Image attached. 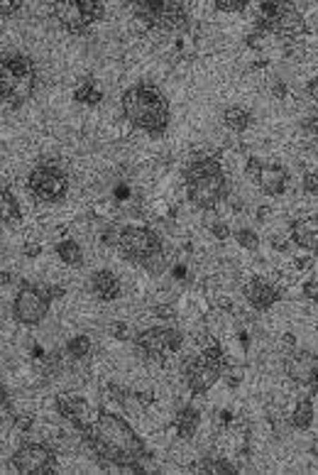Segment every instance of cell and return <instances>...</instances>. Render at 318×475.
<instances>
[{"instance_id": "19", "label": "cell", "mask_w": 318, "mask_h": 475, "mask_svg": "<svg viewBox=\"0 0 318 475\" xmlns=\"http://www.w3.org/2000/svg\"><path fill=\"white\" fill-rule=\"evenodd\" d=\"M286 179H289V172L281 164H264L262 167V176H259V191L267 196H277L286 189Z\"/></svg>"}, {"instance_id": "25", "label": "cell", "mask_w": 318, "mask_h": 475, "mask_svg": "<svg viewBox=\"0 0 318 475\" xmlns=\"http://www.w3.org/2000/svg\"><path fill=\"white\" fill-rule=\"evenodd\" d=\"M0 206H3V221L5 223H18L23 218V211H20L18 198L13 196V191L3 184V191H0Z\"/></svg>"}, {"instance_id": "35", "label": "cell", "mask_w": 318, "mask_h": 475, "mask_svg": "<svg viewBox=\"0 0 318 475\" xmlns=\"http://www.w3.org/2000/svg\"><path fill=\"white\" fill-rule=\"evenodd\" d=\"M23 8V3H20V0H5L3 5H0V18H10V15H15L18 13V10Z\"/></svg>"}, {"instance_id": "8", "label": "cell", "mask_w": 318, "mask_h": 475, "mask_svg": "<svg viewBox=\"0 0 318 475\" xmlns=\"http://www.w3.org/2000/svg\"><path fill=\"white\" fill-rule=\"evenodd\" d=\"M228 363H226V353L221 351V346H208L203 348L199 356H191L184 363V383L186 387L194 395H206L218 380L223 378Z\"/></svg>"}, {"instance_id": "38", "label": "cell", "mask_w": 318, "mask_h": 475, "mask_svg": "<svg viewBox=\"0 0 318 475\" xmlns=\"http://www.w3.org/2000/svg\"><path fill=\"white\" fill-rule=\"evenodd\" d=\"M304 130L311 135V138H318V118H316V116L306 118V120H304Z\"/></svg>"}, {"instance_id": "11", "label": "cell", "mask_w": 318, "mask_h": 475, "mask_svg": "<svg viewBox=\"0 0 318 475\" xmlns=\"http://www.w3.org/2000/svg\"><path fill=\"white\" fill-rule=\"evenodd\" d=\"M13 468L18 473L27 475H44V473H56L59 468V458L56 451L49 443H37V441H25L18 451L10 458Z\"/></svg>"}, {"instance_id": "49", "label": "cell", "mask_w": 318, "mask_h": 475, "mask_svg": "<svg viewBox=\"0 0 318 475\" xmlns=\"http://www.w3.org/2000/svg\"><path fill=\"white\" fill-rule=\"evenodd\" d=\"M314 453H316V456H318V441L314 443Z\"/></svg>"}, {"instance_id": "46", "label": "cell", "mask_w": 318, "mask_h": 475, "mask_svg": "<svg viewBox=\"0 0 318 475\" xmlns=\"http://www.w3.org/2000/svg\"><path fill=\"white\" fill-rule=\"evenodd\" d=\"M284 93H286L284 83H274V96H284Z\"/></svg>"}, {"instance_id": "26", "label": "cell", "mask_w": 318, "mask_h": 475, "mask_svg": "<svg viewBox=\"0 0 318 475\" xmlns=\"http://www.w3.org/2000/svg\"><path fill=\"white\" fill-rule=\"evenodd\" d=\"M199 468L201 473H226V475H231V473H238V468L233 466L231 461H226V458H213V456H208V458H203V461H199Z\"/></svg>"}, {"instance_id": "27", "label": "cell", "mask_w": 318, "mask_h": 475, "mask_svg": "<svg viewBox=\"0 0 318 475\" xmlns=\"http://www.w3.org/2000/svg\"><path fill=\"white\" fill-rule=\"evenodd\" d=\"M88 351H91V338L88 336H74L69 343H66V353H69V358L74 360H81L88 356Z\"/></svg>"}, {"instance_id": "30", "label": "cell", "mask_w": 318, "mask_h": 475, "mask_svg": "<svg viewBox=\"0 0 318 475\" xmlns=\"http://www.w3.org/2000/svg\"><path fill=\"white\" fill-rule=\"evenodd\" d=\"M262 162H259L257 157H250L247 164H245V176H247L250 181H252L255 186L259 184V176H262Z\"/></svg>"}, {"instance_id": "44", "label": "cell", "mask_w": 318, "mask_h": 475, "mask_svg": "<svg viewBox=\"0 0 318 475\" xmlns=\"http://www.w3.org/2000/svg\"><path fill=\"white\" fill-rule=\"evenodd\" d=\"M311 390H318V356H314V373H311Z\"/></svg>"}, {"instance_id": "15", "label": "cell", "mask_w": 318, "mask_h": 475, "mask_svg": "<svg viewBox=\"0 0 318 475\" xmlns=\"http://www.w3.org/2000/svg\"><path fill=\"white\" fill-rule=\"evenodd\" d=\"M245 299L250 301V306H252L255 311H267L279 301V289L269 284V282L255 277L245 287Z\"/></svg>"}, {"instance_id": "32", "label": "cell", "mask_w": 318, "mask_h": 475, "mask_svg": "<svg viewBox=\"0 0 318 475\" xmlns=\"http://www.w3.org/2000/svg\"><path fill=\"white\" fill-rule=\"evenodd\" d=\"M101 243L103 245H111V248H118V243H120V228L118 226H108L106 231L101 233Z\"/></svg>"}, {"instance_id": "18", "label": "cell", "mask_w": 318, "mask_h": 475, "mask_svg": "<svg viewBox=\"0 0 318 475\" xmlns=\"http://www.w3.org/2000/svg\"><path fill=\"white\" fill-rule=\"evenodd\" d=\"M120 289H123V284H120V279L111 272V270H96V272L91 275V291L98 296V299H103V301L118 299Z\"/></svg>"}, {"instance_id": "48", "label": "cell", "mask_w": 318, "mask_h": 475, "mask_svg": "<svg viewBox=\"0 0 318 475\" xmlns=\"http://www.w3.org/2000/svg\"><path fill=\"white\" fill-rule=\"evenodd\" d=\"M0 282H3V287L8 284V282H10V272H5V270H3V272H0Z\"/></svg>"}, {"instance_id": "13", "label": "cell", "mask_w": 318, "mask_h": 475, "mask_svg": "<svg viewBox=\"0 0 318 475\" xmlns=\"http://www.w3.org/2000/svg\"><path fill=\"white\" fill-rule=\"evenodd\" d=\"M181 343H184V333H181L179 328H169V326H154L135 336V348H137V353L149 360L171 356V353L179 351Z\"/></svg>"}, {"instance_id": "40", "label": "cell", "mask_w": 318, "mask_h": 475, "mask_svg": "<svg viewBox=\"0 0 318 475\" xmlns=\"http://www.w3.org/2000/svg\"><path fill=\"white\" fill-rule=\"evenodd\" d=\"M213 236H216L218 240H226L228 236H231V228H228L226 223H213Z\"/></svg>"}, {"instance_id": "37", "label": "cell", "mask_w": 318, "mask_h": 475, "mask_svg": "<svg viewBox=\"0 0 318 475\" xmlns=\"http://www.w3.org/2000/svg\"><path fill=\"white\" fill-rule=\"evenodd\" d=\"M108 392H111V399H116L118 404H125V402H128V390L118 387V385H108Z\"/></svg>"}, {"instance_id": "14", "label": "cell", "mask_w": 318, "mask_h": 475, "mask_svg": "<svg viewBox=\"0 0 318 475\" xmlns=\"http://www.w3.org/2000/svg\"><path fill=\"white\" fill-rule=\"evenodd\" d=\"M56 409H59V414L64 416L69 424H74L76 429H86L88 424H91L96 416L91 414V407H88V402L83 399V397L69 392V395H59L56 397Z\"/></svg>"}, {"instance_id": "34", "label": "cell", "mask_w": 318, "mask_h": 475, "mask_svg": "<svg viewBox=\"0 0 318 475\" xmlns=\"http://www.w3.org/2000/svg\"><path fill=\"white\" fill-rule=\"evenodd\" d=\"M301 186H304L306 194H318V172H309L304 176V181H301Z\"/></svg>"}, {"instance_id": "16", "label": "cell", "mask_w": 318, "mask_h": 475, "mask_svg": "<svg viewBox=\"0 0 318 475\" xmlns=\"http://www.w3.org/2000/svg\"><path fill=\"white\" fill-rule=\"evenodd\" d=\"M291 243L299 245L304 250H311V253H318V216H304L296 218L289 228Z\"/></svg>"}, {"instance_id": "21", "label": "cell", "mask_w": 318, "mask_h": 475, "mask_svg": "<svg viewBox=\"0 0 318 475\" xmlns=\"http://www.w3.org/2000/svg\"><path fill=\"white\" fill-rule=\"evenodd\" d=\"M74 101L86 103V106H96V103L103 101V91L98 88V83L93 76H86L74 91Z\"/></svg>"}, {"instance_id": "3", "label": "cell", "mask_w": 318, "mask_h": 475, "mask_svg": "<svg viewBox=\"0 0 318 475\" xmlns=\"http://www.w3.org/2000/svg\"><path fill=\"white\" fill-rule=\"evenodd\" d=\"M184 176H186V194H189L191 203L203 208V211L216 208L218 203L226 201L228 194H231L228 176L216 155L191 160Z\"/></svg>"}, {"instance_id": "23", "label": "cell", "mask_w": 318, "mask_h": 475, "mask_svg": "<svg viewBox=\"0 0 318 475\" xmlns=\"http://www.w3.org/2000/svg\"><path fill=\"white\" fill-rule=\"evenodd\" d=\"M56 255L61 258V263L69 265V267H81L83 265V250L76 240H61L56 245Z\"/></svg>"}, {"instance_id": "43", "label": "cell", "mask_w": 318, "mask_h": 475, "mask_svg": "<svg viewBox=\"0 0 318 475\" xmlns=\"http://www.w3.org/2000/svg\"><path fill=\"white\" fill-rule=\"evenodd\" d=\"M306 93H309L311 101H316V103H318V76H316V79H311V81H309V86H306Z\"/></svg>"}, {"instance_id": "45", "label": "cell", "mask_w": 318, "mask_h": 475, "mask_svg": "<svg viewBox=\"0 0 318 475\" xmlns=\"http://www.w3.org/2000/svg\"><path fill=\"white\" fill-rule=\"evenodd\" d=\"M269 213H272V208H269V206H259L257 208V221H267Z\"/></svg>"}, {"instance_id": "36", "label": "cell", "mask_w": 318, "mask_h": 475, "mask_svg": "<svg viewBox=\"0 0 318 475\" xmlns=\"http://www.w3.org/2000/svg\"><path fill=\"white\" fill-rule=\"evenodd\" d=\"M301 294H304L309 301H318V282L316 279L304 282V287H301Z\"/></svg>"}, {"instance_id": "20", "label": "cell", "mask_w": 318, "mask_h": 475, "mask_svg": "<svg viewBox=\"0 0 318 475\" xmlns=\"http://www.w3.org/2000/svg\"><path fill=\"white\" fill-rule=\"evenodd\" d=\"M199 424H201V414H199V409H196V407L186 404V407H181V409L176 411L174 429H176V436L184 438V441L194 438V434L199 431Z\"/></svg>"}, {"instance_id": "2", "label": "cell", "mask_w": 318, "mask_h": 475, "mask_svg": "<svg viewBox=\"0 0 318 475\" xmlns=\"http://www.w3.org/2000/svg\"><path fill=\"white\" fill-rule=\"evenodd\" d=\"M123 113L135 128L145 130L152 138H161L169 128L171 108L166 96L159 91L154 83H135V86L125 88L123 98H120Z\"/></svg>"}, {"instance_id": "9", "label": "cell", "mask_w": 318, "mask_h": 475, "mask_svg": "<svg viewBox=\"0 0 318 475\" xmlns=\"http://www.w3.org/2000/svg\"><path fill=\"white\" fill-rule=\"evenodd\" d=\"M257 30L267 35H277L284 40H296L304 35V15L289 3H259Z\"/></svg>"}, {"instance_id": "1", "label": "cell", "mask_w": 318, "mask_h": 475, "mask_svg": "<svg viewBox=\"0 0 318 475\" xmlns=\"http://www.w3.org/2000/svg\"><path fill=\"white\" fill-rule=\"evenodd\" d=\"M81 441L88 456L101 468L145 473L142 463L147 458V448L123 416L111 414V411H98L96 419L86 429H81Z\"/></svg>"}, {"instance_id": "7", "label": "cell", "mask_w": 318, "mask_h": 475, "mask_svg": "<svg viewBox=\"0 0 318 475\" xmlns=\"http://www.w3.org/2000/svg\"><path fill=\"white\" fill-rule=\"evenodd\" d=\"M135 23L142 25L145 30H161V32H181L189 28L191 18L184 3L174 0H142L135 3Z\"/></svg>"}, {"instance_id": "22", "label": "cell", "mask_w": 318, "mask_h": 475, "mask_svg": "<svg viewBox=\"0 0 318 475\" xmlns=\"http://www.w3.org/2000/svg\"><path fill=\"white\" fill-rule=\"evenodd\" d=\"M223 123H226V128H231L233 133H245V130L250 128V123H252V116H250V111H245V108L231 106L223 113Z\"/></svg>"}, {"instance_id": "47", "label": "cell", "mask_w": 318, "mask_h": 475, "mask_svg": "<svg viewBox=\"0 0 318 475\" xmlns=\"http://www.w3.org/2000/svg\"><path fill=\"white\" fill-rule=\"evenodd\" d=\"M294 343H296L294 336H291V333H284V346L286 348H294Z\"/></svg>"}, {"instance_id": "4", "label": "cell", "mask_w": 318, "mask_h": 475, "mask_svg": "<svg viewBox=\"0 0 318 475\" xmlns=\"http://www.w3.org/2000/svg\"><path fill=\"white\" fill-rule=\"evenodd\" d=\"M37 86V66L32 56L8 52L0 59V98L8 108H18L35 93Z\"/></svg>"}, {"instance_id": "42", "label": "cell", "mask_w": 318, "mask_h": 475, "mask_svg": "<svg viewBox=\"0 0 318 475\" xmlns=\"http://www.w3.org/2000/svg\"><path fill=\"white\" fill-rule=\"evenodd\" d=\"M154 314H157L159 318H174L176 311H174V306H166L164 304V306H157V309H154Z\"/></svg>"}, {"instance_id": "5", "label": "cell", "mask_w": 318, "mask_h": 475, "mask_svg": "<svg viewBox=\"0 0 318 475\" xmlns=\"http://www.w3.org/2000/svg\"><path fill=\"white\" fill-rule=\"evenodd\" d=\"M118 250L125 255V260L142 265V267L152 275H161L166 270L161 238L147 226H123L120 228Z\"/></svg>"}, {"instance_id": "28", "label": "cell", "mask_w": 318, "mask_h": 475, "mask_svg": "<svg viewBox=\"0 0 318 475\" xmlns=\"http://www.w3.org/2000/svg\"><path fill=\"white\" fill-rule=\"evenodd\" d=\"M236 240H238L240 248H245V250L259 248V236L252 231V228H240V231H236Z\"/></svg>"}, {"instance_id": "17", "label": "cell", "mask_w": 318, "mask_h": 475, "mask_svg": "<svg viewBox=\"0 0 318 475\" xmlns=\"http://www.w3.org/2000/svg\"><path fill=\"white\" fill-rule=\"evenodd\" d=\"M314 356L311 351H294L284 360V370L294 383L311 387V373H314Z\"/></svg>"}, {"instance_id": "10", "label": "cell", "mask_w": 318, "mask_h": 475, "mask_svg": "<svg viewBox=\"0 0 318 475\" xmlns=\"http://www.w3.org/2000/svg\"><path fill=\"white\" fill-rule=\"evenodd\" d=\"M51 13L61 28H66L71 35H81L88 25L106 15V5L98 0H59L54 3Z\"/></svg>"}, {"instance_id": "12", "label": "cell", "mask_w": 318, "mask_h": 475, "mask_svg": "<svg viewBox=\"0 0 318 475\" xmlns=\"http://www.w3.org/2000/svg\"><path fill=\"white\" fill-rule=\"evenodd\" d=\"M27 191L37 201L47 203H59L69 194V176L59 169V167L42 164L37 169L30 172L27 176Z\"/></svg>"}, {"instance_id": "6", "label": "cell", "mask_w": 318, "mask_h": 475, "mask_svg": "<svg viewBox=\"0 0 318 475\" xmlns=\"http://www.w3.org/2000/svg\"><path fill=\"white\" fill-rule=\"evenodd\" d=\"M66 289L56 284H32V282H23L13 299V316L15 321L25 323V326H37L49 314V306L54 299L64 296Z\"/></svg>"}, {"instance_id": "31", "label": "cell", "mask_w": 318, "mask_h": 475, "mask_svg": "<svg viewBox=\"0 0 318 475\" xmlns=\"http://www.w3.org/2000/svg\"><path fill=\"white\" fill-rule=\"evenodd\" d=\"M245 0H216V8L221 10V13H240V10H245Z\"/></svg>"}, {"instance_id": "24", "label": "cell", "mask_w": 318, "mask_h": 475, "mask_svg": "<svg viewBox=\"0 0 318 475\" xmlns=\"http://www.w3.org/2000/svg\"><path fill=\"white\" fill-rule=\"evenodd\" d=\"M314 424V402L306 397V399H299V404L294 407V414H291V426L299 431H306Z\"/></svg>"}, {"instance_id": "29", "label": "cell", "mask_w": 318, "mask_h": 475, "mask_svg": "<svg viewBox=\"0 0 318 475\" xmlns=\"http://www.w3.org/2000/svg\"><path fill=\"white\" fill-rule=\"evenodd\" d=\"M39 360V368L44 375H51V373H59L61 370V358L59 353H49V356H42L37 358Z\"/></svg>"}, {"instance_id": "41", "label": "cell", "mask_w": 318, "mask_h": 475, "mask_svg": "<svg viewBox=\"0 0 318 475\" xmlns=\"http://www.w3.org/2000/svg\"><path fill=\"white\" fill-rule=\"evenodd\" d=\"M264 35L267 32H262V30H255L252 35H247V44L252 47V49H257L259 44H262V40H264Z\"/></svg>"}, {"instance_id": "39", "label": "cell", "mask_w": 318, "mask_h": 475, "mask_svg": "<svg viewBox=\"0 0 318 475\" xmlns=\"http://www.w3.org/2000/svg\"><path fill=\"white\" fill-rule=\"evenodd\" d=\"M23 253H25V258H39L42 245H39V243H25Z\"/></svg>"}, {"instance_id": "33", "label": "cell", "mask_w": 318, "mask_h": 475, "mask_svg": "<svg viewBox=\"0 0 318 475\" xmlns=\"http://www.w3.org/2000/svg\"><path fill=\"white\" fill-rule=\"evenodd\" d=\"M108 331H111V336L118 338V341H128L130 338V328L125 321H113L111 326H108Z\"/></svg>"}]
</instances>
